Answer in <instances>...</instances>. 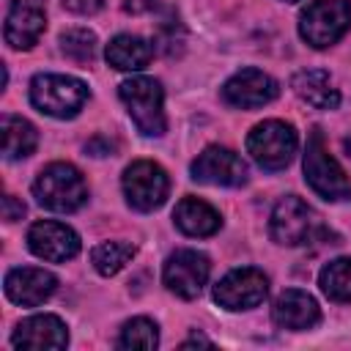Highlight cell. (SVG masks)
<instances>
[{
  "instance_id": "obj_20",
  "label": "cell",
  "mask_w": 351,
  "mask_h": 351,
  "mask_svg": "<svg viewBox=\"0 0 351 351\" xmlns=\"http://www.w3.org/2000/svg\"><path fill=\"white\" fill-rule=\"evenodd\" d=\"M107 63L118 71H140L148 66V60L154 58V47L132 33H121L107 44Z\"/></svg>"
},
{
  "instance_id": "obj_24",
  "label": "cell",
  "mask_w": 351,
  "mask_h": 351,
  "mask_svg": "<svg viewBox=\"0 0 351 351\" xmlns=\"http://www.w3.org/2000/svg\"><path fill=\"white\" fill-rule=\"evenodd\" d=\"M159 346V326L151 321V318H132L121 326V335H118V348H143V351H151Z\"/></svg>"
},
{
  "instance_id": "obj_13",
  "label": "cell",
  "mask_w": 351,
  "mask_h": 351,
  "mask_svg": "<svg viewBox=\"0 0 351 351\" xmlns=\"http://www.w3.org/2000/svg\"><path fill=\"white\" fill-rule=\"evenodd\" d=\"M27 247L33 255L49 261V263H63L80 252V236L55 219H44L30 225L27 230Z\"/></svg>"
},
{
  "instance_id": "obj_15",
  "label": "cell",
  "mask_w": 351,
  "mask_h": 351,
  "mask_svg": "<svg viewBox=\"0 0 351 351\" xmlns=\"http://www.w3.org/2000/svg\"><path fill=\"white\" fill-rule=\"evenodd\" d=\"M55 288H58V280L47 269L19 266L5 274V296L22 307H38L55 293Z\"/></svg>"
},
{
  "instance_id": "obj_14",
  "label": "cell",
  "mask_w": 351,
  "mask_h": 351,
  "mask_svg": "<svg viewBox=\"0 0 351 351\" xmlns=\"http://www.w3.org/2000/svg\"><path fill=\"white\" fill-rule=\"evenodd\" d=\"M277 93H280L277 82L266 71H258V69H241L222 85V99L241 110L263 107V104L274 101Z\"/></svg>"
},
{
  "instance_id": "obj_5",
  "label": "cell",
  "mask_w": 351,
  "mask_h": 351,
  "mask_svg": "<svg viewBox=\"0 0 351 351\" xmlns=\"http://www.w3.org/2000/svg\"><path fill=\"white\" fill-rule=\"evenodd\" d=\"M348 27H351L348 0H313L299 14V36L315 49L332 47L346 36Z\"/></svg>"
},
{
  "instance_id": "obj_30",
  "label": "cell",
  "mask_w": 351,
  "mask_h": 351,
  "mask_svg": "<svg viewBox=\"0 0 351 351\" xmlns=\"http://www.w3.org/2000/svg\"><path fill=\"white\" fill-rule=\"evenodd\" d=\"M343 148H346V154H348V159H351V134H346V140H343Z\"/></svg>"
},
{
  "instance_id": "obj_16",
  "label": "cell",
  "mask_w": 351,
  "mask_h": 351,
  "mask_svg": "<svg viewBox=\"0 0 351 351\" xmlns=\"http://www.w3.org/2000/svg\"><path fill=\"white\" fill-rule=\"evenodd\" d=\"M271 321L280 329L304 332V329H313L321 321V310H318V302L307 291L288 288V291H282L274 299V304H271Z\"/></svg>"
},
{
  "instance_id": "obj_4",
  "label": "cell",
  "mask_w": 351,
  "mask_h": 351,
  "mask_svg": "<svg viewBox=\"0 0 351 351\" xmlns=\"http://www.w3.org/2000/svg\"><path fill=\"white\" fill-rule=\"evenodd\" d=\"M304 181L315 195L324 200H343L351 195V181L346 170L337 165V159L329 154L324 134L318 129L310 132L307 148H304Z\"/></svg>"
},
{
  "instance_id": "obj_12",
  "label": "cell",
  "mask_w": 351,
  "mask_h": 351,
  "mask_svg": "<svg viewBox=\"0 0 351 351\" xmlns=\"http://www.w3.org/2000/svg\"><path fill=\"white\" fill-rule=\"evenodd\" d=\"M47 27V11L44 0H11V8L5 14L3 36L5 44L14 49H30Z\"/></svg>"
},
{
  "instance_id": "obj_17",
  "label": "cell",
  "mask_w": 351,
  "mask_h": 351,
  "mask_svg": "<svg viewBox=\"0 0 351 351\" xmlns=\"http://www.w3.org/2000/svg\"><path fill=\"white\" fill-rule=\"evenodd\" d=\"M14 348H66L69 332L58 315H30L16 324L11 335Z\"/></svg>"
},
{
  "instance_id": "obj_21",
  "label": "cell",
  "mask_w": 351,
  "mask_h": 351,
  "mask_svg": "<svg viewBox=\"0 0 351 351\" xmlns=\"http://www.w3.org/2000/svg\"><path fill=\"white\" fill-rule=\"evenodd\" d=\"M3 129V156L5 159H25L36 151L38 145V132L30 121L19 118V115H3L0 121Z\"/></svg>"
},
{
  "instance_id": "obj_2",
  "label": "cell",
  "mask_w": 351,
  "mask_h": 351,
  "mask_svg": "<svg viewBox=\"0 0 351 351\" xmlns=\"http://www.w3.org/2000/svg\"><path fill=\"white\" fill-rule=\"evenodd\" d=\"M118 96L134 121V126L145 137H162L167 129L165 118V90L154 77H132L123 80L118 88Z\"/></svg>"
},
{
  "instance_id": "obj_25",
  "label": "cell",
  "mask_w": 351,
  "mask_h": 351,
  "mask_svg": "<svg viewBox=\"0 0 351 351\" xmlns=\"http://www.w3.org/2000/svg\"><path fill=\"white\" fill-rule=\"evenodd\" d=\"M60 49L66 58H71L74 63H90L96 55V36L85 27H74L66 30L60 36Z\"/></svg>"
},
{
  "instance_id": "obj_19",
  "label": "cell",
  "mask_w": 351,
  "mask_h": 351,
  "mask_svg": "<svg viewBox=\"0 0 351 351\" xmlns=\"http://www.w3.org/2000/svg\"><path fill=\"white\" fill-rule=\"evenodd\" d=\"M173 219H176V228L186 236H211L219 230L222 225V217L217 208H211L206 200H197V197H184L178 200L176 211H173Z\"/></svg>"
},
{
  "instance_id": "obj_27",
  "label": "cell",
  "mask_w": 351,
  "mask_h": 351,
  "mask_svg": "<svg viewBox=\"0 0 351 351\" xmlns=\"http://www.w3.org/2000/svg\"><path fill=\"white\" fill-rule=\"evenodd\" d=\"M104 5V0H63V8L74 14H96Z\"/></svg>"
},
{
  "instance_id": "obj_10",
  "label": "cell",
  "mask_w": 351,
  "mask_h": 351,
  "mask_svg": "<svg viewBox=\"0 0 351 351\" xmlns=\"http://www.w3.org/2000/svg\"><path fill=\"white\" fill-rule=\"evenodd\" d=\"M211 263L203 252L197 250H176L162 269V280L167 285L170 293L181 296V299H195L200 296L206 280H208Z\"/></svg>"
},
{
  "instance_id": "obj_9",
  "label": "cell",
  "mask_w": 351,
  "mask_h": 351,
  "mask_svg": "<svg viewBox=\"0 0 351 351\" xmlns=\"http://www.w3.org/2000/svg\"><path fill=\"white\" fill-rule=\"evenodd\" d=\"M266 293H269V277L255 266L233 269L214 285V302L230 313L258 307L266 299Z\"/></svg>"
},
{
  "instance_id": "obj_11",
  "label": "cell",
  "mask_w": 351,
  "mask_h": 351,
  "mask_svg": "<svg viewBox=\"0 0 351 351\" xmlns=\"http://www.w3.org/2000/svg\"><path fill=\"white\" fill-rule=\"evenodd\" d=\"M192 178L197 184H211V186H244L247 165L236 151L222 145H208L192 162Z\"/></svg>"
},
{
  "instance_id": "obj_18",
  "label": "cell",
  "mask_w": 351,
  "mask_h": 351,
  "mask_svg": "<svg viewBox=\"0 0 351 351\" xmlns=\"http://www.w3.org/2000/svg\"><path fill=\"white\" fill-rule=\"evenodd\" d=\"M291 88L302 101H307L315 110H335L340 104V90L335 88L332 77L324 69H304L293 74Z\"/></svg>"
},
{
  "instance_id": "obj_3",
  "label": "cell",
  "mask_w": 351,
  "mask_h": 351,
  "mask_svg": "<svg viewBox=\"0 0 351 351\" xmlns=\"http://www.w3.org/2000/svg\"><path fill=\"white\" fill-rule=\"evenodd\" d=\"M30 101L52 118H74L88 101V85L66 74H36L30 80Z\"/></svg>"
},
{
  "instance_id": "obj_28",
  "label": "cell",
  "mask_w": 351,
  "mask_h": 351,
  "mask_svg": "<svg viewBox=\"0 0 351 351\" xmlns=\"http://www.w3.org/2000/svg\"><path fill=\"white\" fill-rule=\"evenodd\" d=\"M159 5V0H123V11L126 14H148Z\"/></svg>"
},
{
  "instance_id": "obj_8",
  "label": "cell",
  "mask_w": 351,
  "mask_h": 351,
  "mask_svg": "<svg viewBox=\"0 0 351 351\" xmlns=\"http://www.w3.org/2000/svg\"><path fill=\"white\" fill-rule=\"evenodd\" d=\"M123 195L126 203L137 211H154L165 203L167 192H170V178L167 173L151 162V159H137L123 170Z\"/></svg>"
},
{
  "instance_id": "obj_22",
  "label": "cell",
  "mask_w": 351,
  "mask_h": 351,
  "mask_svg": "<svg viewBox=\"0 0 351 351\" xmlns=\"http://www.w3.org/2000/svg\"><path fill=\"white\" fill-rule=\"evenodd\" d=\"M318 285L332 302H351V258H335L329 261L321 274Z\"/></svg>"
},
{
  "instance_id": "obj_23",
  "label": "cell",
  "mask_w": 351,
  "mask_h": 351,
  "mask_svg": "<svg viewBox=\"0 0 351 351\" xmlns=\"http://www.w3.org/2000/svg\"><path fill=\"white\" fill-rule=\"evenodd\" d=\"M134 258V247L126 244V241H101L93 247L90 252V263L99 274L110 277V274H118L129 261Z\"/></svg>"
},
{
  "instance_id": "obj_7",
  "label": "cell",
  "mask_w": 351,
  "mask_h": 351,
  "mask_svg": "<svg viewBox=\"0 0 351 351\" xmlns=\"http://www.w3.org/2000/svg\"><path fill=\"white\" fill-rule=\"evenodd\" d=\"M321 230V222H318V214L296 195H288L282 197L274 211H271V219H269V233L277 244L282 247H299V244H307L315 233Z\"/></svg>"
},
{
  "instance_id": "obj_31",
  "label": "cell",
  "mask_w": 351,
  "mask_h": 351,
  "mask_svg": "<svg viewBox=\"0 0 351 351\" xmlns=\"http://www.w3.org/2000/svg\"><path fill=\"white\" fill-rule=\"evenodd\" d=\"M285 3H296V0H285Z\"/></svg>"
},
{
  "instance_id": "obj_26",
  "label": "cell",
  "mask_w": 351,
  "mask_h": 351,
  "mask_svg": "<svg viewBox=\"0 0 351 351\" xmlns=\"http://www.w3.org/2000/svg\"><path fill=\"white\" fill-rule=\"evenodd\" d=\"M22 214H25V203H19L14 195H5L3 197V219L16 222V219H22Z\"/></svg>"
},
{
  "instance_id": "obj_29",
  "label": "cell",
  "mask_w": 351,
  "mask_h": 351,
  "mask_svg": "<svg viewBox=\"0 0 351 351\" xmlns=\"http://www.w3.org/2000/svg\"><path fill=\"white\" fill-rule=\"evenodd\" d=\"M197 343H200V346H211V340H208V337H203V335H195L192 340H186V343H184V348H189V346H197Z\"/></svg>"
},
{
  "instance_id": "obj_6",
  "label": "cell",
  "mask_w": 351,
  "mask_h": 351,
  "mask_svg": "<svg viewBox=\"0 0 351 351\" xmlns=\"http://www.w3.org/2000/svg\"><path fill=\"white\" fill-rule=\"evenodd\" d=\"M299 137L296 129L285 121H263L252 126L247 134V154L263 167V170H282L291 165L296 154Z\"/></svg>"
},
{
  "instance_id": "obj_1",
  "label": "cell",
  "mask_w": 351,
  "mask_h": 351,
  "mask_svg": "<svg viewBox=\"0 0 351 351\" xmlns=\"http://www.w3.org/2000/svg\"><path fill=\"white\" fill-rule=\"evenodd\" d=\"M33 195L44 208L71 214L88 200V184L74 165L52 162L33 181Z\"/></svg>"
}]
</instances>
